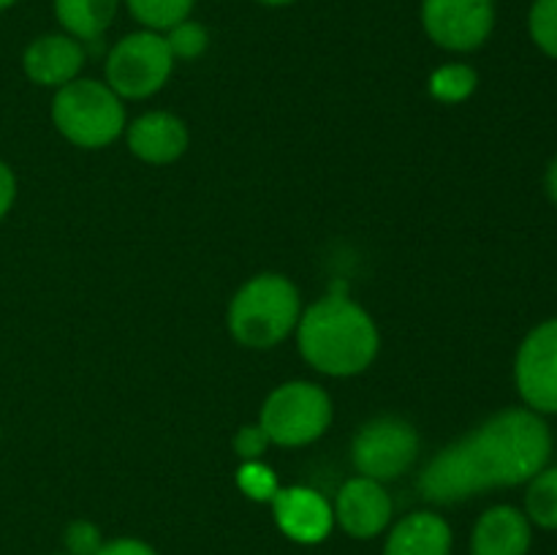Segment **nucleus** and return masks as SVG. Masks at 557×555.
Instances as JSON below:
<instances>
[{
    "instance_id": "nucleus-1",
    "label": "nucleus",
    "mask_w": 557,
    "mask_h": 555,
    "mask_svg": "<svg viewBox=\"0 0 557 555\" xmlns=\"http://www.w3.org/2000/svg\"><path fill=\"white\" fill-rule=\"evenodd\" d=\"M553 457V433L542 414L509 406L444 446L419 473L430 504H460L493 488L528 484Z\"/></svg>"
},
{
    "instance_id": "nucleus-2",
    "label": "nucleus",
    "mask_w": 557,
    "mask_h": 555,
    "mask_svg": "<svg viewBox=\"0 0 557 555\" xmlns=\"http://www.w3.org/2000/svg\"><path fill=\"white\" fill-rule=\"evenodd\" d=\"M294 332L305 362L332 379L362 373L379 357L381 335L373 316L343 294L305 308Z\"/></svg>"
},
{
    "instance_id": "nucleus-3",
    "label": "nucleus",
    "mask_w": 557,
    "mask_h": 555,
    "mask_svg": "<svg viewBox=\"0 0 557 555\" xmlns=\"http://www.w3.org/2000/svg\"><path fill=\"white\" fill-rule=\"evenodd\" d=\"M299 288L277 272H261L237 288L228 303L226 324L245 348H272L286 341L299 324Z\"/></svg>"
},
{
    "instance_id": "nucleus-4",
    "label": "nucleus",
    "mask_w": 557,
    "mask_h": 555,
    "mask_svg": "<svg viewBox=\"0 0 557 555\" xmlns=\"http://www.w3.org/2000/svg\"><path fill=\"white\" fill-rule=\"evenodd\" d=\"M52 123L71 145L98 150L125 134V103L107 82L76 76L54 90Z\"/></svg>"
},
{
    "instance_id": "nucleus-5",
    "label": "nucleus",
    "mask_w": 557,
    "mask_h": 555,
    "mask_svg": "<svg viewBox=\"0 0 557 555\" xmlns=\"http://www.w3.org/2000/svg\"><path fill=\"white\" fill-rule=\"evenodd\" d=\"M259 424L277 446H308L332 424V400L313 381H286L267 395Z\"/></svg>"
},
{
    "instance_id": "nucleus-6",
    "label": "nucleus",
    "mask_w": 557,
    "mask_h": 555,
    "mask_svg": "<svg viewBox=\"0 0 557 555\" xmlns=\"http://www.w3.org/2000/svg\"><path fill=\"white\" fill-rule=\"evenodd\" d=\"M107 85L120 98L139 101L161 90L174 71V58L166 47L163 33L139 30L120 38L107 52Z\"/></svg>"
},
{
    "instance_id": "nucleus-7",
    "label": "nucleus",
    "mask_w": 557,
    "mask_h": 555,
    "mask_svg": "<svg viewBox=\"0 0 557 555\" xmlns=\"http://www.w3.org/2000/svg\"><path fill=\"white\" fill-rule=\"evenodd\" d=\"M419 457V433L408 419L375 417L357 430L351 460L359 477L392 482L403 477Z\"/></svg>"
},
{
    "instance_id": "nucleus-8",
    "label": "nucleus",
    "mask_w": 557,
    "mask_h": 555,
    "mask_svg": "<svg viewBox=\"0 0 557 555\" xmlns=\"http://www.w3.org/2000/svg\"><path fill=\"white\" fill-rule=\"evenodd\" d=\"M424 33L444 52L468 54L482 49L495 30V0H422Z\"/></svg>"
},
{
    "instance_id": "nucleus-9",
    "label": "nucleus",
    "mask_w": 557,
    "mask_h": 555,
    "mask_svg": "<svg viewBox=\"0 0 557 555\" xmlns=\"http://www.w3.org/2000/svg\"><path fill=\"white\" fill-rule=\"evenodd\" d=\"M515 384L522 406L557 417V316L533 326L515 357Z\"/></svg>"
},
{
    "instance_id": "nucleus-10",
    "label": "nucleus",
    "mask_w": 557,
    "mask_h": 555,
    "mask_svg": "<svg viewBox=\"0 0 557 555\" xmlns=\"http://www.w3.org/2000/svg\"><path fill=\"white\" fill-rule=\"evenodd\" d=\"M335 522L354 539H373L392 522V498L384 482L368 477H354L337 490L332 504Z\"/></svg>"
},
{
    "instance_id": "nucleus-11",
    "label": "nucleus",
    "mask_w": 557,
    "mask_h": 555,
    "mask_svg": "<svg viewBox=\"0 0 557 555\" xmlns=\"http://www.w3.org/2000/svg\"><path fill=\"white\" fill-rule=\"evenodd\" d=\"M272 515L277 528L286 533L292 542L315 544L330 536L335 526V511L332 504L321 493L310 488H277L272 495Z\"/></svg>"
},
{
    "instance_id": "nucleus-12",
    "label": "nucleus",
    "mask_w": 557,
    "mask_h": 555,
    "mask_svg": "<svg viewBox=\"0 0 557 555\" xmlns=\"http://www.w3.org/2000/svg\"><path fill=\"white\" fill-rule=\"evenodd\" d=\"M85 58V44L76 41L74 36L63 30L44 33L33 38L22 52V71L33 85L58 90L82 74Z\"/></svg>"
},
{
    "instance_id": "nucleus-13",
    "label": "nucleus",
    "mask_w": 557,
    "mask_h": 555,
    "mask_svg": "<svg viewBox=\"0 0 557 555\" xmlns=\"http://www.w3.org/2000/svg\"><path fill=\"white\" fill-rule=\"evenodd\" d=\"M125 141L128 150L139 161L163 166L174 163L185 150H188V125L172 112H147L139 114L134 123L125 128Z\"/></svg>"
},
{
    "instance_id": "nucleus-14",
    "label": "nucleus",
    "mask_w": 557,
    "mask_h": 555,
    "mask_svg": "<svg viewBox=\"0 0 557 555\" xmlns=\"http://www.w3.org/2000/svg\"><path fill=\"white\" fill-rule=\"evenodd\" d=\"M531 544V520L511 504L490 506L482 511L471 533V555H528Z\"/></svg>"
},
{
    "instance_id": "nucleus-15",
    "label": "nucleus",
    "mask_w": 557,
    "mask_h": 555,
    "mask_svg": "<svg viewBox=\"0 0 557 555\" xmlns=\"http://www.w3.org/2000/svg\"><path fill=\"white\" fill-rule=\"evenodd\" d=\"M384 555H451V528L435 511H411L389 531Z\"/></svg>"
},
{
    "instance_id": "nucleus-16",
    "label": "nucleus",
    "mask_w": 557,
    "mask_h": 555,
    "mask_svg": "<svg viewBox=\"0 0 557 555\" xmlns=\"http://www.w3.org/2000/svg\"><path fill=\"white\" fill-rule=\"evenodd\" d=\"M123 0H52V11L63 33L76 41H96L112 27Z\"/></svg>"
},
{
    "instance_id": "nucleus-17",
    "label": "nucleus",
    "mask_w": 557,
    "mask_h": 555,
    "mask_svg": "<svg viewBox=\"0 0 557 555\" xmlns=\"http://www.w3.org/2000/svg\"><path fill=\"white\" fill-rule=\"evenodd\" d=\"M525 517L542 531H557V466H544L528 482Z\"/></svg>"
},
{
    "instance_id": "nucleus-18",
    "label": "nucleus",
    "mask_w": 557,
    "mask_h": 555,
    "mask_svg": "<svg viewBox=\"0 0 557 555\" xmlns=\"http://www.w3.org/2000/svg\"><path fill=\"white\" fill-rule=\"evenodd\" d=\"M123 3L145 30L166 33L169 27L194 14L196 0H123Z\"/></svg>"
},
{
    "instance_id": "nucleus-19",
    "label": "nucleus",
    "mask_w": 557,
    "mask_h": 555,
    "mask_svg": "<svg viewBox=\"0 0 557 555\" xmlns=\"http://www.w3.org/2000/svg\"><path fill=\"white\" fill-rule=\"evenodd\" d=\"M479 74L468 63H446L430 76V92L444 103L466 101L476 90Z\"/></svg>"
},
{
    "instance_id": "nucleus-20",
    "label": "nucleus",
    "mask_w": 557,
    "mask_h": 555,
    "mask_svg": "<svg viewBox=\"0 0 557 555\" xmlns=\"http://www.w3.org/2000/svg\"><path fill=\"white\" fill-rule=\"evenodd\" d=\"M528 36L539 52L557 60V0H531Z\"/></svg>"
},
{
    "instance_id": "nucleus-21",
    "label": "nucleus",
    "mask_w": 557,
    "mask_h": 555,
    "mask_svg": "<svg viewBox=\"0 0 557 555\" xmlns=\"http://www.w3.org/2000/svg\"><path fill=\"white\" fill-rule=\"evenodd\" d=\"M163 38H166V47L172 52L174 63L177 60H199L207 52V47H210V30L201 22H196L194 16L169 27Z\"/></svg>"
},
{
    "instance_id": "nucleus-22",
    "label": "nucleus",
    "mask_w": 557,
    "mask_h": 555,
    "mask_svg": "<svg viewBox=\"0 0 557 555\" xmlns=\"http://www.w3.org/2000/svg\"><path fill=\"white\" fill-rule=\"evenodd\" d=\"M237 484L248 498H256V501H272V495L277 493L275 473L259 460H250L239 466Z\"/></svg>"
},
{
    "instance_id": "nucleus-23",
    "label": "nucleus",
    "mask_w": 557,
    "mask_h": 555,
    "mask_svg": "<svg viewBox=\"0 0 557 555\" xmlns=\"http://www.w3.org/2000/svg\"><path fill=\"white\" fill-rule=\"evenodd\" d=\"M65 553L69 555H96L101 550L103 536L98 531L96 522L90 520H74L65 528Z\"/></svg>"
},
{
    "instance_id": "nucleus-24",
    "label": "nucleus",
    "mask_w": 557,
    "mask_h": 555,
    "mask_svg": "<svg viewBox=\"0 0 557 555\" xmlns=\"http://www.w3.org/2000/svg\"><path fill=\"white\" fill-rule=\"evenodd\" d=\"M270 446H272L270 435L264 433V428H261L259 422L243 424V428L237 430V435H234V452H237L245 462L261 460Z\"/></svg>"
},
{
    "instance_id": "nucleus-25",
    "label": "nucleus",
    "mask_w": 557,
    "mask_h": 555,
    "mask_svg": "<svg viewBox=\"0 0 557 555\" xmlns=\"http://www.w3.org/2000/svg\"><path fill=\"white\" fill-rule=\"evenodd\" d=\"M96 555H158L141 539H112V542H103L101 550Z\"/></svg>"
},
{
    "instance_id": "nucleus-26",
    "label": "nucleus",
    "mask_w": 557,
    "mask_h": 555,
    "mask_svg": "<svg viewBox=\"0 0 557 555\" xmlns=\"http://www.w3.org/2000/svg\"><path fill=\"white\" fill-rule=\"evenodd\" d=\"M16 199V177L5 161H0V221L11 212Z\"/></svg>"
},
{
    "instance_id": "nucleus-27",
    "label": "nucleus",
    "mask_w": 557,
    "mask_h": 555,
    "mask_svg": "<svg viewBox=\"0 0 557 555\" xmlns=\"http://www.w3.org/2000/svg\"><path fill=\"white\" fill-rule=\"evenodd\" d=\"M544 194L557 207V156L547 163V172H544Z\"/></svg>"
},
{
    "instance_id": "nucleus-28",
    "label": "nucleus",
    "mask_w": 557,
    "mask_h": 555,
    "mask_svg": "<svg viewBox=\"0 0 557 555\" xmlns=\"http://www.w3.org/2000/svg\"><path fill=\"white\" fill-rule=\"evenodd\" d=\"M256 3L267 5V9H286V5L297 3V0H256Z\"/></svg>"
},
{
    "instance_id": "nucleus-29",
    "label": "nucleus",
    "mask_w": 557,
    "mask_h": 555,
    "mask_svg": "<svg viewBox=\"0 0 557 555\" xmlns=\"http://www.w3.org/2000/svg\"><path fill=\"white\" fill-rule=\"evenodd\" d=\"M20 3V0H0V14H3V11H9L11 5H16Z\"/></svg>"
},
{
    "instance_id": "nucleus-30",
    "label": "nucleus",
    "mask_w": 557,
    "mask_h": 555,
    "mask_svg": "<svg viewBox=\"0 0 557 555\" xmlns=\"http://www.w3.org/2000/svg\"><path fill=\"white\" fill-rule=\"evenodd\" d=\"M58 555H69V553H58Z\"/></svg>"
}]
</instances>
